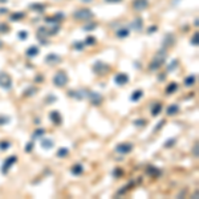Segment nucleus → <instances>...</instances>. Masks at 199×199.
<instances>
[{
  "label": "nucleus",
  "instance_id": "bb28decb",
  "mask_svg": "<svg viewBox=\"0 0 199 199\" xmlns=\"http://www.w3.org/2000/svg\"><path fill=\"white\" fill-rule=\"evenodd\" d=\"M161 110H162V105L159 102H156L154 106L151 108V113H153V115H158L159 113H161Z\"/></svg>",
  "mask_w": 199,
  "mask_h": 199
},
{
  "label": "nucleus",
  "instance_id": "39448f33",
  "mask_svg": "<svg viewBox=\"0 0 199 199\" xmlns=\"http://www.w3.org/2000/svg\"><path fill=\"white\" fill-rule=\"evenodd\" d=\"M86 98L89 100V101H90L93 105H96V106H98V105H101L102 100H104V97H102L101 94H100V93L93 92V90H86Z\"/></svg>",
  "mask_w": 199,
  "mask_h": 199
},
{
  "label": "nucleus",
  "instance_id": "37998d69",
  "mask_svg": "<svg viewBox=\"0 0 199 199\" xmlns=\"http://www.w3.org/2000/svg\"><path fill=\"white\" fill-rule=\"evenodd\" d=\"M113 175L115 176V178H120V176L122 175V170H120V169H115V170L113 171Z\"/></svg>",
  "mask_w": 199,
  "mask_h": 199
},
{
  "label": "nucleus",
  "instance_id": "2f4dec72",
  "mask_svg": "<svg viewBox=\"0 0 199 199\" xmlns=\"http://www.w3.org/2000/svg\"><path fill=\"white\" fill-rule=\"evenodd\" d=\"M175 142H176V140H175V138H169V140L165 142V147H166V149L173 147V146L175 145Z\"/></svg>",
  "mask_w": 199,
  "mask_h": 199
},
{
  "label": "nucleus",
  "instance_id": "20e7f679",
  "mask_svg": "<svg viewBox=\"0 0 199 199\" xmlns=\"http://www.w3.org/2000/svg\"><path fill=\"white\" fill-rule=\"evenodd\" d=\"M93 72L98 76H104L110 72V66L108 64H105L102 61H97L94 65H93Z\"/></svg>",
  "mask_w": 199,
  "mask_h": 199
},
{
  "label": "nucleus",
  "instance_id": "f3484780",
  "mask_svg": "<svg viewBox=\"0 0 199 199\" xmlns=\"http://www.w3.org/2000/svg\"><path fill=\"white\" fill-rule=\"evenodd\" d=\"M129 33H130V29L129 28H120L117 32H115V36H117L118 38H126L129 36Z\"/></svg>",
  "mask_w": 199,
  "mask_h": 199
},
{
  "label": "nucleus",
  "instance_id": "72a5a7b5",
  "mask_svg": "<svg viewBox=\"0 0 199 199\" xmlns=\"http://www.w3.org/2000/svg\"><path fill=\"white\" fill-rule=\"evenodd\" d=\"M11 121V118L8 117V115H2L0 114V125H5V124H8Z\"/></svg>",
  "mask_w": 199,
  "mask_h": 199
},
{
  "label": "nucleus",
  "instance_id": "dca6fc26",
  "mask_svg": "<svg viewBox=\"0 0 199 199\" xmlns=\"http://www.w3.org/2000/svg\"><path fill=\"white\" fill-rule=\"evenodd\" d=\"M38 53H40V49H38V47H35V45L29 47V48L25 51V54H27L28 57H35V56H37Z\"/></svg>",
  "mask_w": 199,
  "mask_h": 199
},
{
  "label": "nucleus",
  "instance_id": "9b49d317",
  "mask_svg": "<svg viewBox=\"0 0 199 199\" xmlns=\"http://www.w3.org/2000/svg\"><path fill=\"white\" fill-rule=\"evenodd\" d=\"M149 7V0H134L133 2V8L135 11H143Z\"/></svg>",
  "mask_w": 199,
  "mask_h": 199
},
{
  "label": "nucleus",
  "instance_id": "aec40b11",
  "mask_svg": "<svg viewBox=\"0 0 199 199\" xmlns=\"http://www.w3.org/2000/svg\"><path fill=\"white\" fill-rule=\"evenodd\" d=\"M166 113H167V115H174L176 113H179V105L178 104L170 105V106L167 108V110H166Z\"/></svg>",
  "mask_w": 199,
  "mask_h": 199
},
{
  "label": "nucleus",
  "instance_id": "4be33fe9",
  "mask_svg": "<svg viewBox=\"0 0 199 199\" xmlns=\"http://www.w3.org/2000/svg\"><path fill=\"white\" fill-rule=\"evenodd\" d=\"M63 18H64V15L59 13V15H54V16H49V18L45 19V21H47V23H57V21L63 20Z\"/></svg>",
  "mask_w": 199,
  "mask_h": 199
},
{
  "label": "nucleus",
  "instance_id": "cd10ccee",
  "mask_svg": "<svg viewBox=\"0 0 199 199\" xmlns=\"http://www.w3.org/2000/svg\"><path fill=\"white\" fill-rule=\"evenodd\" d=\"M69 154V150L66 147H60L59 150H57V154L56 156L59 157V158H64V157H66Z\"/></svg>",
  "mask_w": 199,
  "mask_h": 199
},
{
  "label": "nucleus",
  "instance_id": "603ef678",
  "mask_svg": "<svg viewBox=\"0 0 199 199\" xmlns=\"http://www.w3.org/2000/svg\"><path fill=\"white\" fill-rule=\"evenodd\" d=\"M5 12H7V9H5V8H0V13H5Z\"/></svg>",
  "mask_w": 199,
  "mask_h": 199
},
{
  "label": "nucleus",
  "instance_id": "423d86ee",
  "mask_svg": "<svg viewBox=\"0 0 199 199\" xmlns=\"http://www.w3.org/2000/svg\"><path fill=\"white\" fill-rule=\"evenodd\" d=\"M16 161H18V157H16V156H11L8 158H5V161L3 162V166H2V173L3 174H8L9 169L16 163Z\"/></svg>",
  "mask_w": 199,
  "mask_h": 199
},
{
  "label": "nucleus",
  "instance_id": "58836bf2",
  "mask_svg": "<svg viewBox=\"0 0 199 199\" xmlns=\"http://www.w3.org/2000/svg\"><path fill=\"white\" fill-rule=\"evenodd\" d=\"M84 45H85V44L84 43H81V41H79V43H74V49H76V51H82V49H84Z\"/></svg>",
  "mask_w": 199,
  "mask_h": 199
},
{
  "label": "nucleus",
  "instance_id": "6e6552de",
  "mask_svg": "<svg viewBox=\"0 0 199 199\" xmlns=\"http://www.w3.org/2000/svg\"><path fill=\"white\" fill-rule=\"evenodd\" d=\"M133 150V143H120V145L115 146V151L120 154H129Z\"/></svg>",
  "mask_w": 199,
  "mask_h": 199
},
{
  "label": "nucleus",
  "instance_id": "c756f323",
  "mask_svg": "<svg viewBox=\"0 0 199 199\" xmlns=\"http://www.w3.org/2000/svg\"><path fill=\"white\" fill-rule=\"evenodd\" d=\"M9 147H11V142L9 141H2V142H0V150H2V151L8 150Z\"/></svg>",
  "mask_w": 199,
  "mask_h": 199
},
{
  "label": "nucleus",
  "instance_id": "2eb2a0df",
  "mask_svg": "<svg viewBox=\"0 0 199 199\" xmlns=\"http://www.w3.org/2000/svg\"><path fill=\"white\" fill-rule=\"evenodd\" d=\"M70 173L73 174V175H76V176L81 175L82 173H84V166H82L81 163H76V165H73V166H72V169H70Z\"/></svg>",
  "mask_w": 199,
  "mask_h": 199
},
{
  "label": "nucleus",
  "instance_id": "e433bc0d",
  "mask_svg": "<svg viewBox=\"0 0 199 199\" xmlns=\"http://www.w3.org/2000/svg\"><path fill=\"white\" fill-rule=\"evenodd\" d=\"M179 65V61H178V60H174V63H171L170 65H169V68H167V72H171V70H174L175 68H176V66H178Z\"/></svg>",
  "mask_w": 199,
  "mask_h": 199
},
{
  "label": "nucleus",
  "instance_id": "f704fd0d",
  "mask_svg": "<svg viewBox=\"0 0 199 199\" xmlns=\"http://www.w3.org/2000/svg\"><path fill=\"white\" fill-rule=\"evenodd\" d=\"M97 27V23H90V24H86L84 27V31H94Z\"/></svg>",
  "mask_w": 199,
  "mask_h": 199
},
{
  "label": "nucleus",
  "instance_id": "f257e3e1",
  "mask_svg": "<svg viewBox=\"0 0 199 199\" xmlns=\"http://www.w3.org/2000/svg\"><path fill=\"white\" fill-rule=\"evenodd\" d=\"M68 74L65 73L64 70H59L56 74L53 76V85L57 88H64L66 84H68Z\"/></svg>",
  "mask_w": 199,
  "mask_h": 199
},
{
  "label": "nucleus",
  "instance_id": "b1692460",
  "mask_svg": "<svg viewBox=\"0 0 199 199\" xmlns=\"http://www.w3.org/2000/svg\"><path fill=\"white\" fill-rule=\"evenodd\" d=\"M29 8L33 11H37V12H44L45 11V5L40 3H35V4H29Z\"/></svg>",
  "mask_w": 199,
  "mask_h": 199
},
{
  "label": "nucleus",
  "instance_id": "de8ad7c7",
  "mask_svg": "<svg viewBox=\"0 0 199 199\" xmlns=\"http://www.w3.org/2000/svg\"><path fill=\"white\" fill-rule=\"evenodd\" d=\"M106 3H120V2H122V0H105Z\"/></svg>",
  "mask_w": 199,
  "mask_h": 199
},
{
  "label": "nucleus",
  "instance_id": "c85d7f7f",
  "mask_svg": "<svg viewBox=\"0 0 199 199\" xmlns=\"http://www.w3.org/2000/svg\"><path fill=\"white\" fill-rule=\"evenodd\" d=\"M44 134H45V130H44V129H37V130H35V131H33L32 138H33V140H37V138L43 137Z\"/></svg>",
  "mask_w": 199,
  "mask_h": 199
},
{
  "label": "nucleus",
  "instance_id": "5701e85b",
  "mask_svg": "<svg viewBox=\"0 0 199 199\" xmlns=\"http://www.w3.org/2000/svg\"><path fill=\"white\" fill-rule=\"evenodd\" d=\"M176 89H178V84H176V82H170V84L166 86V94H171V93L176 92Z\"/></svg>",
  "mask_w": 199,
  "mask_h": 199
},
{
  "label": "nucleus",
  "instance_id": "4c0bfd02",
  "mask_svg": "<svg viewBox=\"0 0 199 199\" xmlns=\"http://www.w3.org/2000/svg\"><path fill=\"white\" fill-rule=\"evenodd\" d=\"M9 27L7 24H0V33H8Z\"/></svg>",
  "mask_w": 199,
  "mask_h": 199
},
{
  "label": "nucleus",
  "instance_id": "ddd939ff",
  "mask_svg": "<svg viewBox=\"0 0 199 199\" xmlns=\"http://www.w3.org/2000/svg\"><path fill=\"white\" fill-rule=\"evenodd\" d=\"M130 29H133V31H141L142 28H143V20L141 19V18H135L134 20L130 23Z\"/></svg>",
  "mask_w": 199,
  "mask_h": 199
},
{
  "label": "nucleus",
  "instance_id": "0eeeda50",
  "mask_svg": "<svg viewBox=\"0 0 199 199\" xmlns=\"http://www.w3.org/2000/svg\"><path fill=\"white\" fill-rule=\"evenodd\" d=\"M165 64V56H162V57H159V54L158 56L154 59V60H151V63H150V65H149V69L150 70H157V69H159L161 66Z\"/></svg>",
  "mask_w": 199,
  "mask_h": 199
},
{
  "label": "nucleus",
  "instance_id": "09e8293b",
  "mask_svg": "<svg viewBox=\"0 0 199 199\" xmlns=\"http://www.w3.org/2000/svg\"><path fill=\"white\" fill-rule=\"evenodd\" d=\"M194 156L198 157V143H195V149H194Z\"/></svg>",
  "mask_w": 199,
  "mask_h": 199
},
{
  "label": "nucleus",
  "instance_id": "4468645a",
  "mask_svg": "<svg viewBox=\"0 0 199 199\" xmlns=\"http://www.w3.org/2000/svg\"><path fill=\"white\" fill-rule=\"evenodd\" d=\"M45 63L47 64H59V63H61V57L56 53H49L45 57Z\"/></svg>",
  "mask_w": 199,
  "mask_h": 199
},
{
  "label": "nucleus",
  "instance_id": "7c9ffc66",
  "mask_svg": "<svg viewBox=\"0 0 199 199\" xmlns=\"http://www.w3.org/2000/svg\"><path fill=\"white\" fill-rule=\"evenodd\" d=\"M36 93H37L36 88H28V89L24 92V96H25V97H31V96H35Z\"/></svg>",
  "mask_w": 199,
  "mask_h": 199
},
{
  "label": "nucleus",
  "instance_id": "ea45409f",
  "mask_svg": "<svg viewBox=\"0 0 199 199\" xmlns=\"http://www.w3.org/2000/svg\"><path fill=\"white\" fill-rule=\"evenodd\" d=\"M147 173H149V174H156V175L158 176V175H159V173H161V171H159V170H157L156 167H153V166H151V167H149V169H147Z\"/></svg>",
  "mask_w": 199,
  "mask_h": 199
},
{
  "label": "nucleus",
  "instance_id": "c03bdc74",
  "mask_svg": "<svg viewBox=\"0 0 199 199\" xmlns=\"http://www.w3.org/2000/svg\"><path fill=\"white\" fill-rule=\"evenodd\" d=\"M163 125H165V120H162V121H159V122H158V125L156 126V129H154V130H156V131H157V130H159V129H161V128H162V126H163Z\"/></svg>",
  "mask_w": 199,
  "mask_h": 199
},
{
  "label": "nucleus",
  "instance_id": "393cba45",
  "mask_svg": "<svg viewBox=\"0 0 199 199\" xmlns=\"http://www.w3.org/2000/svg\"><path fill=\"white\" fill-rule=\"evenodd\" d=\"M195 81H196V76L190 74V76H187L186 79H185V85L186 86H192V85L195 84Z\"/></svg>",
  "mask_w": 199,
  "mask_h": 199
},
{
  "label": "nucleus",
  "instance_id": "3c124183",
  "mask_svg": "<svg viewBox=\"0 0 199 199\" xmlns=\"http://www.w3.org/2000/svg\"><path fill=\"white\" fill-rule=\"evenodd\" d=\"M81 2H82V3H86V4H89V3L93 2V0H81Z\"/></svg>",
  "mask_w": 199,
  "mask_h": 199
},
{
  "label": "nucleus",
  "instance_id": "c9c22d12",
  "mask_svg": "<svg viewBox=\"0 0 199 199\" xmlns=\"http://www.w3.org/2000/svg\"><path fill=\"white\" fill-rule=\"evenodd\" d=\"M145 125H146V121L145 120H135L134 121V126H137V128H140V126H141V128H143Z\"/></svg>",
  "mask_w": 199,
  "mask_h": 199
},
{
  "label": "nucleus",
  "instance_id": "a211bd4d",
  "mask_svg": "<svg viewBox=\"0 0 199 199\" xmlns=\"http://www.w3.org/2000/svg\"><path fill=\"white\" fill-rule=\"evenodd\" d=\"M54 145L53 140H49V138H44V140H41V147L45 149V150H49V149H52Z\"/></svg>",
  "mask_w": 199,
  "mask_h": 199
},
{
  "label": "nucleus",
  "instance_id": "a19ab883",
  "mask_svg": "<svg viewBox=\"0 0 199 199\" xmlns=\"http://www.w3.org/2000/svg\"><path fill=\"white\" fill-rule=\"evenodd\" d=\"M198 32H195L194 33V36H192L191 37V44H192V45H195V47H198Z\"/></svg>",
  "mask_w": 199,
  "mask_h": 199
},
{
  "label": "nucleus",
  "instance_id": "f8f14e48",
  "mask_svg": "<svg viewBox=\"0 0 199 199\" xmlns=\"http://www.w3.org/2000/svg\"><path fill=\"white\" fill-rule=\"evenodd\" d=\"M49 118H51V121L54 125H61V122H63V117L57 110H52V112L49 113Z\"/></svg>",
  "mask_w": 199,
  "mask_h": 199
},
{
  "label": "nucleus",
  "instance_id": "8fccbe9b",
  "mask_svg": "<svg viewBox=\"0 0 199 199\" xmlns=\"http://www.w3.org/2000/svg\"><path fill=\"white\" fill-rule=\"evenodd\" d=\"M41 80H43V77H41V76H37V77H36V81H37V82H43Z\"/></svg>",
  "mask_w": 199,
  "mask_h": 199
},
{
  "label": "nucleus",
  "instance_id": "49530a36",
  "mask_svg": "<svg viewBox=\"0 0 199 199\" xmlns=\"http://www.w3.org/2000/svg\"><path fill=\"white\" fill-rule=\"evenodd\" d=\"M156 31H157V27L153 25V27H150V29H149L147 32H149V33H153V32H156Z\"/></svg>",
  "mask_w": 199,
  "mask_h": 199
},
{
  "label": "nucleus",
  "instance_id": "6ab92c4d",
  "mask_svg": "<svg viewBox=\"0 0 199 199\" xmlns=\"http://www.w3.org/2000/svg\"><path fill=\"white\" fill-rule=\"evenodd\" d=\"M142 96H143V92H142L141 89H137V90H134V92L131 93V96H130V101L137 102L138 100H141V98H142Z\"/></svg>",
  "mask_w": 199,
  "mask_h": 199
},
{
  "label": "nucleus",
  "instance_id": "5fc2aeb1",
  "mask_svg": "<svg viewBox=\"0 0 199 199\" xmlns=\"http://www.w3.org/2000/svg\"><path fill=\"white\" fill-rule=\"evenodd\" d=\"M0 3H7V0H0Z\"/></svg>",
  "mask_w": 199,
  "mask_h": 199
},
{
  "label": "nucleus",
  "instance_id": "9d476101",
  "mask_svg": "<svg viewBox=\"0 0 199 199\" xmlns=\"http://www.w3.org/2000/svg\"><path fill=\"white\" fill-rule=\"evenodd\" d=\"M114 82L117 85L120 86H122V85H126L129 82V76L126 74V73H118L117 76L114 77Z\"/></svg>",
  "mask_w": 199,
  "mask_h": 199
},
{
  "label": "nucleus",
  "instance_id": "a18cd8bd",
  "mask_svg": "<svg viewBox=\"0 0 199 199\" xmlns=\"http://www.w3.org/2000/svg\"><path fill=\"white\" fill-rule=\"evenodd\" d=\"M33 146H35V145H33V142H29L28 145H27V147H25V151H27V153H29L32 149H33Z\"/></svg>",
  "mask_w": 199,
  "mask_h": 199
},
{
  "label": "nucleus",
  "instance_id": "473e14b6",
  "mask_svg": "<svg viewBox=\"0 0 199 199\" xmlns=\"http://www.w3.org/2000/svg\"><path fill=\"white\" fill-rule=\"evenodd\" d=\"M84 44H86V45H94V44H96V37H93V36H88Z\"/></svg>",
  "mask_w": 199,
  "mask_h": 199
},
{
  "label": "nucleus",
  "instance_id": "a878e982",
  "mask_svg": "<svg viewBox=\"0 0 199 199\" xmlns=\"http://www.w3.org/2000/svg\"><path fill=\"white\" fill-rule=\"evenodd\" d=\"M23 18H25V13L24 12H15V13H12L11 15V20L12 21H19V20H21Z\"/></svg>",
  "mask_w": 199,
  "mask_h": 199
},
{
  "label": "nucleus",
  "instance_id": "1a4fd4ad",
  "mask_svg": "<svg viewBox=\"0 0 199 199\" xmlns=\"http://www.w3.org/2000/svg\"><path fill=\"white\" fill-rule=\"evenodd\" d=\"M68 96L74 98V100H79V101H81V100L86 98V90H69L68 92Z\"/></svg>",
  "mask_w": 199,
  "mask_h": 199
},
{
  "label": "nucleus",
  "instance_id": "864d4df0",
  "mask_svg": "<svg viewBox=\"0 0 199 199\" xmlns=\"http://www.w3.org/2000/svg\"><path fill=\"white\" fill-rule=\"evenodd\" d=\"M3 45H4V44H3V41L0 40V48H3Z\"/></svg>",
  "mask_w": 199,
  "mask_h": 199
},
{
  "label": "nucleus",
  "instance_id": "412c9836",
  "mask_svg": "<svg viewBox=\"0 0 199 199\" xmlns=\"http://www.w3.org/2000/svg\"><path fill=\"white\" fill-rule=\"evenodd\" d=\"M174 35H171V33H169V35H166L165 37V40H163V47H171L174 44Z\"/></svg>",
  "mask_w": 199,
  "mask_h": 199
},
{
  "label": "nucleus",
  "instance_id": "79ce46f5",
  "mask_svg": "<svg viewBox=\"0 0 199 199\" xmlns=\"http://www.w3.org/2000/svg\"><path fill=\"white\" fill-rule=\"evenodd\" d=\"M18 36H19L20 40H25V38L28 37V32H25V31H20Z\"/></svg>",
  "mask_w": 199,
  "mask_h": 199
},
{
  "label": "nucleus",
  "instance_id": "f03ea898",
  "mask_svg": "<svg viewBox=\"0 0 199 199\" xmlns=\"http://www.w3.org/2000/svg\"><path fill=\"white\" fill-rule=\"evenodd\" d=\"M0 88L5 90H9L12 88V77L7 72H0Z\"/></svg>",
  "mask_w": 199,
  "mask_h": 199
},
{
  "label": "nucleus",
  "instance_id": "7ed1b4c3",
  "mask_svg": "<svg viewBox=\"0 0 199 199\" xmlns=\"http://www.w3.org/2000/svg\"><path fill=\"white\" fill-rule=\"evenodd\" d=\"M73 18L76 20H90L93 18V12L88 8H81V9L74 11Z\"/></svg>",
  "mask_w": 199,
  "mask_h": 199
}]
</instances>
